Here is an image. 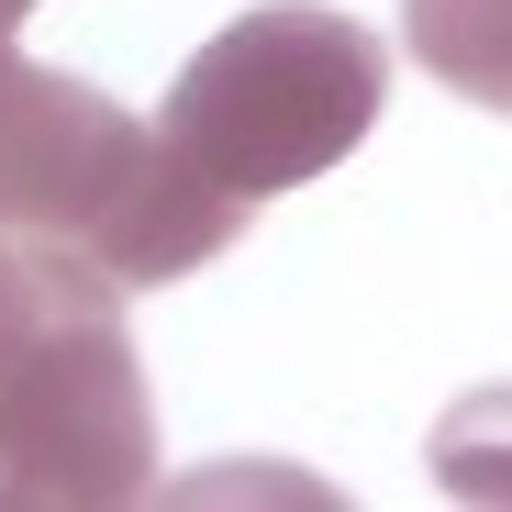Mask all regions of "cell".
<instances>
[{"label": "cell", "mask_w": 512, "mask_h": 512, "mask_svg": "<svg viewBox=\"0 0 512 512\" xmlns=\"http://www.w3.org/2000/svg\"><path fill=\"white\" fill-rule=\"evenodd\" d=\"M379 101H390V45L368 23L323 12V0H268V12L223 23L179 78H167L156 134L179 145L212 190H234L256 212V201L323 179L334 156H357Z\"/></svg>", "instance_id": "obj_1"}, {"label": "cell", "mask_w": 512, "mask_h": 512, "mask_svg": "<svg viewBox=\"0 0 512 512\" xmlns=\"http://www.w3.org/2000/svg\"><path fill=\"white\" fill-rule=\"evenodd\" d=\"M123 301L134 290H101L0 379V512H123L156 490V412Z\"/></svg>", "instance_id": "obj_2"}, {"label": "cell", "mask_w": 512, "mask_h": 512, "mask_svg": "<svg viewBox=\"0 0 512 512\" xmlns=\"http://www.w3.org/2000/svg\"><path fill=\"white\" fill-rule=\"evenodd\" d=\"M156 156H167V134H145L123 101L0 45V234L101 256V234L123 223V201L145 190Z\"/></svg>", "instance_id": "obj_3"}, {"label": "cell", "mask_w": 512, "mask_h": 512, "mask_svg": "<svg viewBox=\"0 0 512 512\" xmlns=\"http://www.w3.org/2000/svg\"><path fill=\"white\" fill-rule=\"evenodd\" d=\"M401 45L457 101L512 112V0H401Z\"/></svg>", "instance_id": "obj_4"}, {"label": "cell", "mask_w": 512, "mask_h": 512, "mask_svg": "<svg viewBox=\"0 0 512 512\" xmlns=\"http://www.w3.org/2000/svg\"><path fill=\"white\" fill-rule=\"evenodd\" d=\"M435 479L457 501H512V390H468L435 423Z\"/></svg>", "instance_id": "obj_5"}, {"label": "cell", "mask_w": 512, "mask_h": 512, "mask_svg": "<svg viewBox=\"0 0 512 512\" xmlns=\"http://www.w3.org/2000/svg\"><path fill=\"white\" fill-rule=\"evenodd\" d=\"M23 12H34V0H0V45H12V23H23Z\"/></svg>", "instance_id": "obj_6"}]
</instances>
